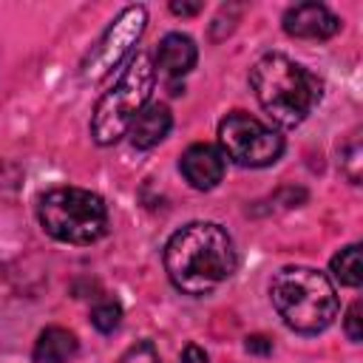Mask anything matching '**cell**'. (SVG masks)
I'll return each mask as SVG.
<instances>
[{
  "label": "cell",
  "instance_id": "cell-1",
  "mask_svg": "<svg viewBox=\"0 0 363 363\" xmlns=\"http://www.w3.org/2000/svg\"><path fill=\"white\" fill-rule=\"evenodd\" d=\"M238 267L230 233L216 221H190L176 230L164 247L170 284L184 295H207L221 286Z\"/></svg>",
  "mask_w": 363,
  "mask_h": 363
},
{
  "label": "cell",
  "instance_id": "cell-2",
  "mask_svg": "<svg viewBox=\"0 0 363 363\" xmlns=\"http://www.w3.org/2000/svg\"><path fill=\"white\" fill-rule=\"evenodd\" d=\"M250 85L258 105L281 128L301 125L320 102V79L284 54H264L250 68Z\"/></svg>",
  "mask_w": 363,
  "mask_h": 363
},
{
  "label": "cell",
  "instance_id": "cell-3",
  "mask_svg": "<svg viewBox=\"0 0 363 363\" xmlns=\"http://www.w3.org/2000/svg\"><path fill=\"white\" fill-rule=\"evenodd\" d=\"M269 298L281 320L301 335H318L337 318L335 286L312 267L278 269L269 281Z\"/></svg>",
  "mask_w": 363,
  "mask_h": 363
},
{
  "label": "cell",
  "instance_id": "cell-4",
  "mask_svg": "<svg viewBox=\"0 0 363 363\" xmlns=\"http://www.w3.org/2000/svg\"><path fill=\"white\" fill-rule=\"evenodd\" d=\"M37 218L43 230L62 244H94L108 230L105 201L82 187H54L40 196Z\"/></svg>",
  "mask_w": 363,
  "mask_h": 363
},
{
  "label": "cell",
  "instance_id": "cell-5",
  "mask_svg": "<svg viewBox=\"0 0 363 363\" xmlns=\"http://www.w3.org/2000/svg\"><path fill=\"white\" fill-rule=\"evenodd\" d=\"M153 79H156V68H153L150 57L136 54L128 62V68L122 71V77L116 79V85L111 91H105L94 108L91 136L96 145H113L128 133L130 122L142 113V108L150 99Z\"/></svg>",
  "mask_w": 363,
  "mask_h": 363
},
{
  "label": "cell",
  "instance_id": "cell-6",
  "mask_svg": "<svg viewBox=\"0 0 363 363\" xmlns=\"http://www.w3.org/2000/svg\"><path fill=\"white\" fill-rule=\"evenodd\" d=\"M221 153L241 167H267L281 159L284 136L244 111H233L218 122Z\"/></svg>",
  "mask_w": 363,
  "mask_h": 363
},
{
  "label": "cell",
  "instance_id": "cell-7",
  "mask_svg": "<svg viewBox=\"0 0 363 363\" xmlns=\"http://www.w3.org/2000/svg\"><path fill=\"white\" fill-rule=\"evenodd\" d=\"M147 23V9L145 6H128L119 11V17L108 26V31L99 37V43L88 51V57L79 65V77L82 82H99L105 79L125 57L128 51L139 43L142 31Z\"/></svg>",
  "mask_w": 363,
  "mask_h": 363
},
{
  "label": "cell",
  "instance_id": "cell-8",
  "mask_svg": "<svg viewBox=\"0 0 363 363\" xmlns=\"http://www.w3.org/2000/svg\"><path fill=\"white\" fill-rule=\"evenodd\" d=\"M179 167L187 179L190 187L196 190H213L221 179H224V153L207 142H199V145H190L182 159H179Z\"/></svg>",
  "mask_w": 363,
  "mask_h": 363
},
{
  "label": "cell",
  "instance_id": "cell-9",
  "mask_svg": "<svg viewBox=\"0 0 363 363\" xmlns=\"http://www.w3.org/2000/svg\"><path fill=\"white\" fill-rule=\"evenodd\" d=\"M340 28V20L320 3H298L284 14V31L301 40H326Z\"/></svg>",
  "mask_w": 363,
  "mask_h": 363
},
{
  "label": "cell",
  "instance_id": "cell-10",
  "mask_svg": "<svg viewBox=\"0 0 363 363\" xmlns=\"http://www.w3.org/2000/svg\"><path fill=\"white\" fill-rule=\"evenodd\" d=\"M196 60H199L196 43H193L187 34H182V31H173V34H167V37L159 43L156 68H159L164 77H170V79H179V77H184V74H190L193 65H196Z\"/></svg>",
  "mask_w": 363,
  "mask_h": 363
},
{
  "label": "cell",
  "instance_id": "cell-11",
  "mask_svg": "<svg viewBox=\"0 0 363 363\" xmlns=\"http://www.w3.org/2000/svg\"><path fill=\"white\" fill-rule=\"evenodd\" d=\"M170 125H173V116H170V108L162 105V102H153V105H145L142 113L130 122L128 133H130V142L133 147H156L167 133H170Z\"/></svg>",
  "mask_w": 363,
  "mask_h": 363
},
{
  "label": "cell",
  "instance_id": "cell-12",
  "mask_svg": "<svg viewBox=\"0 0 363 363\" xmlns=\"http://www.w3.org/2000/svg\"><path fill=\"white\" fill-rule=\"evenodd\" d=\"M79 349V340L74 332L62 326H48L40 332L34 343V363H68Z\"/></svg>",
  "mask_w": 363,
  "mask_h": 363
},
{
  "label": "cell",
  "instance_id": "cell-13",
  "mask_svg": "<svg viewBox=\"0 0 363 363\" xmlns=\"http://www.w3.org/2000/svg\"><path fill=\"white\" fill-rule=\"evenodd\" d=\"M332 275H335L343 286H360V281H363L360 244H349V247H343V250L332 258Z\"/></svg>",
  "mask_w": 363,
  "mask_h": 363
},
{
  "label": "cell",
  "instance_id": "cell-14",
  "mask_svg": "<svg viewBox=\"0 0 363 363\" xmlns=\"http://www.w3.org/2000/svg\"><path fill=\"white\" fill-rule=\"evenodd\" d=\"M119 320H122V306L116 303V301H99L94 309H91V323H94V329H99V332H113L116 326H119Z\"/></svg>",
  "mask_w": 363,
  "mask_h": 363
},
{
  "label": "cell",
  "instance_id": "cell-15",
  "mask_svg": "<svg viewBox=\"0 0 363 363\" xmlns=\"http://www.w3.org/2000/svg\"><path fill=\"white\" fill-rule=\"evenodd\" d=\"M340 167H343V173L349 176V182H352V184H357V182H360V142H357V139H352V142L343 147Z\"/></svg>",
  "mask_w": 363,
  "mask_h": 363
},
{
  "label": "cell",
  "instance_id": "cell-16",
  "mask_svg": "<svg viewBox=\"0 0 363 363\" xmlns=\"http://www.w3.org/2000/svg\"><path fill=\"white\" fill-rule=\"evenodd\" d=\"M119 363H162V357H159V352H156V346L150 340H142V343L130 346L119 357Z\"/></svg>",
  "mask_w": 363,
  "mask_h": 363
},
{
  "label": "cell",
  "instance_id": "cell-17",
  "mask_svg": "<svg viewBox=\"0 0 363 363\" xmlns=\"http://www.w3.org/2000/svg\"><path fill=\"white\" fill-rule=\"evenodd\" d=\"M360 301H354L352 306H349V312H346V318H343V329H346V335H349V340H354V343H360V337H363V329H360Z\"/></svg>",
  "mask_w": 363,
  "mask_h": 363
},
{
  "label": "cell",
  "instance_id": "cell-18",
  "mask_svg": "<svg viewBox=\"0 0 363 363\" xmlns=\"http://www.w3.org/2000/svg\"><path fill=\"white\" fill-rule=\"evenodd\" d=\"M247 352L269 354V352H272V340H267L264 335H250V337H247Z\"/></svg>",
  "mask_w": 363,
  "mask_h": 363
},
{
  "label": "cell",
  "instance_id": "cell-19",
  "mask_svg": "<svg viewBox=\"0 0 363 363\" xmlns=\"http://www.w3.org/2000/svg\"><path fill=\"white\" fill-rule=\"evenodd\" d=\"M182 363H210V360H207V354H204V349H201V346L187 343V346H184V352H182Z\"/></svg>",
  "mask_w": 363,
  "mask_h": 363
},
{
  "label": "cell",
  "instance_id": "cell-20",
  "mask_svg": "<svg viewBox=\"0 0 363 363\" xmlns=\"http://www.w3.org/2000/svg\"><path fill=\"white\" fill-rule=\"evenodd\" d=\"M170 11L173 14H199L201 3H170Z\"/></svg>",
  "mask_w": 363,
  "mask_h": 363
}]
</instances>
